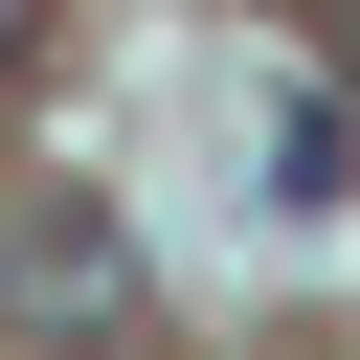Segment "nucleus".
Wrapping results in <instances>:
<instances>
[{
	"instance_id": "f257e3e1",
	"label": "nucleus",
	"mask_w": 360,
	"mask_h": 360,
	"mask_svg": "<svg viewBox=\"0 0 360 360\" xmlns=\"http://www.w3.org/2000/svg\"><path fill=\"white\" fill-rule=\"evenodd\" d=\"M135 225L90 202V180H22L0 202V338H45V360H135Z\"/></svg>"
},
{
	"instance_id": "f03ea898",
	"label": "nucleus",
	"mask_w": 360,
	"mask_h": 360,
	"mask_svg": "<svg viewBox=\"0 0 360 360\" xmlns=\"http://www.w3.org/2000/svg\"><path fill=\"white\" fill-rule=\"evenodd\" d=\"M338 180H360V90H338V68H315V90H270V202H292V225H315V202H338Z\"/></svg>"
},
{
	"instance_id": "7ed1b4c3",
	"label": "nucleus",
	"mask_w": 360,
	"mask_h": 360,
	"mask_svg": "<svg viewBox=\"0 0 360 360\" xmlns=\"http://www.w3.org/2000/svg\"><path fill=\"white\" fill-rule=\"evenodd\" d=\"M338 90H360V0H338Z\"/></svg>"
},
{
	"instance_id": "20e7f679",
	"label": "nucleus",
	"mask_w": 360,
	"mask_h": 360,
	"mask_svg": "<svg viewBox=\"0 0 360 360\" xmlns=\"http://www.w3.org/2000/svg\"><path fill=\"white\" fill-rule=\"evenodd\" d=\"M22 22H45V0H0V68H22Z\"/></svg>"
}]
</instances>
